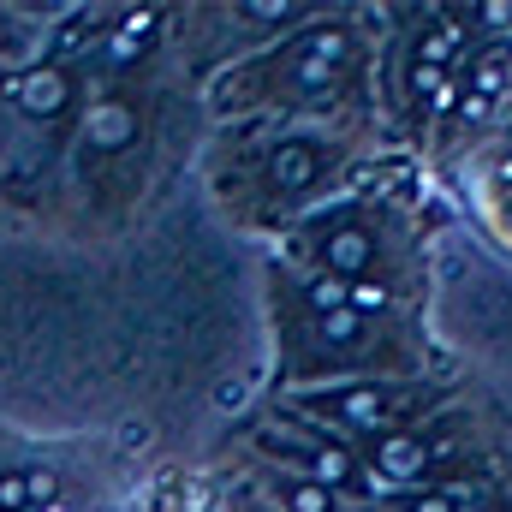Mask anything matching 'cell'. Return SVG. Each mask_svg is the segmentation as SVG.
Here are the masks:
<instances>
[{
  "mask_svg": "<svg viewBox=\"0 0 512 512\" xmlns=\"http://www.w3.org/2000/svg\"><path fill=\"white\" fill-rule=\"evenodd\" d=\"M233 471V495L256 501V512H346L340 495L292 477V471H274V465H251V459H227Z\"/></svg>",
  "mask_w": 512,
  "mask_h": 512,
  "instance_id": "8fae6325",
  "label": "cell"
},
{
  "mask_svg": "<svg viewBox=\"0 0 512 512\" xmlns=\"http://www.w3.org/2000/svg\"><path fill=\"white\" fill-rule=\"evenodd\" d=\"M382 495L405 489H501L512 483V411L501 393L465 382L435 417L364 453Z\"/></svg>",
  "mask_w": 512,
  "mask_h": 512,
  "instance_id": "8992f818",
  "label": "cell"
},
{
  "mask_svg": "<svg viewBox=\"0 0 512 512\" xmlns=\"http://www.w3.org/2000/svg\"><path fill=\"white\" fill-rule=\"evenodd\" d=\"M322 12V0H191L173 6V66L185 84H209L227 66L262 54L268 42L292 36L298 24H310Z\"/></svg>",
  "mask_w": 512,
  "mask_h": 512,
  "instance_id": "9c48e42d",
  "label": "cell"
},
{
  "mask_svg": "<svg viewBox=\"0 0 512 512\" xmlns=\"http://www.w3.org/2000/svg\"><path fill=\"white\" fill-rule=\"evenodd\" d=\"M376 42L382 6L364 0H322L310 24L268 42L262 54L227 66L203 84V120H340V126L382 131L376 108Z\"/></svg>",
  "mask_w": 512,
  "mask_h": 512,
  "instance_id": "277c9868",
  "label": "cell"
},
{
  "mask_svg": "<svg viewBox=\"0 0 512 512\" xmlns=\"http://www.w3.org/2000/svg\"><path fill=\"white\" fill-rule=\"evenodd\" d=\"M221 459H251V465L292 471V477H304V483L340 495L346 507H364V501L382 495L376 477H370V465H364V453H352L346 441L322 435L316 423H304L298 411H286V405H274V399H262L251 417H239V423L227 429Z\"/></svg>",
  "mask_w": 512,
  "mask_h": 512,
  "instance_id": "30bf717a",
  "label": "cell"
},
{
  "mask_svg": "<svg viewBox=\"0 0 512 512\" xmlns=\"http://www.w3.org/2000/svg\"><path fill=\"white\" fill-rule=\"evenodd\" d=\"M483 489H405V495H376L346 512H477Z\"/></svg>",
  "mask_w": 512,
  "mask_h": 512,
  "instance_id": "5bb4252c",
  "label": "cell"
},
{
  "mask_svg": "<svg viewBox=\"0 0 512 512\" xmlns=\"http://www.w3.org/2000/svg\"><path fill=\"white\" fill-rule=\"evenodd\" d=\"M60 12L66 0H0V72H24L48 60Z\"/></svg>",
  "mask_w": 512,
  "mask_h": 512,
  "instance_id": "7c38bea8",
  "label": "cell"
},
{
  "mask_svg": "<svg viewBox=\"0 0 512 512\" xmlns=\"http://www.w3.org/2000/svg\"><path fill=\"white\" fill-rule=\"evenodd\" d=\"M262 310H268L262 399L453 370V352L441 346L429 310H405L370 292H352L340 280H322L268 251H262Z\"/></svg>",
  "mask_w": 512,
  "mask_h": 512,
  "instance_id": "6da1fadb",
  "label": "cell"
},
{
  "mask_svg": "<svg viewBox=\"0 0 512 512\" xmlns=\"http://www.w3.org/2000/svg\"><path fill=\"white\" fill-rule=\"evenodd\" d=\"M387 155H399V149H387V137L370 126H340V120H233V126L203 131L197 173H203L209 209L227 227L274 245L304 215H316L322 203H334L352 185H364Z\"/></svg>",
  "mask_w": 512,
  "mask_h": 512,
  "instance_id": "7a4b0ae2",
  "label": "cell"
},
{
  "mask_svg": "<svg viewBox=\"0 0 512 512\" xmlns=\"http://www.w3.org/2000/svg\"><path fill=\"white\" fill-rule=\"evenodd\" d=\"M477 42L459 18V0H405L382 6V42H376V108L382 137L399 155H423V137L441 114L447 84L471 66ZM423 167V161H417Z\"/></svg>",
  "mask_w": 512,
  "mask_h": 512,
  "instance_id": "52a82bcc",
  "label": "cell"
},
{
  "mask_svg": "<svg viewBox=\"0 0 512 512\" xmlns=\"http://www.w3.org/2000/svg\"><path fill=\"white\" fill-rule=\"evenodd\" d=\"M393 161H411V155H387L364 185L322 203L316 215H304L292 233H280L262 251L298 262L322 280H340L352 292L429 310L435 304V221L423 215V197L393 179Z\"/></svg>",
  "mask_w": 512,
  "mask_h": 512,
  "instance_id": "5b68a950",
  "label": "cell"
},
{
  "mask_svg": "<svg viewBox=\"0 0 512 512\" xmlns=\"http://www.w3.org/2000/svg\"><path fill=\"white\" fill-rule=\"evenodd\" d=\"M66 483L42 459H0V512H60Z\"/></svg>",
  "mask_w": 512,
  "mask_h": 512,
  "instance_id": "4fadbf2b",
  "label": "cell"
},
{
  "mask_svg": "<svg viewBox=\"0 0 512 512\" xmlns=\"http://www.w3.org/2000/svg\"><path fill=\"white\" fill-rule=\"evenodd\" d=\"M459 18L477 48H512V0H459Z\"/></svg>",
  "mask_w": 512,
  "mask_h": 512,
  "instance_id": "9a60e30c",
  "label": "cell"
},
{
  "mask_svg": "<svg viewBox=\"0 0 512 512\" xmlns=\"http://www.w3.org/2000/svg\"><path fill=\"white\" fill-rule=\"evenodd\" d=\"M203 131V90L185 84L173 60L96 84L66 143L60 215H84L102 227L137 221L173 185V167H197Z\"/></svg>",
  "mask_w": 512,
  "mask_h": 512,
  "instance_id": "3957f363",
  "label": "cell"
},
{
  "mask_svg": "<svg viewBox=\"0 0 512 512\" xmlns=\"http://www.w3.org/2000/svg\"><path fill=\"white\" fill-rule=\"evenodd\" d=\"M465 382L471 376L453 364V370H435V376H387V382H340V387H310V393H280L274 405L298 411L304 423L346 441L352 453H370L393 435L417 429L423 417H435Z\"/></svg>",
  "mask_w": 512,
  "mask_h": 512,
  "instance_id": "ba28073f",
  "label": "cell"
}]
</instances>
